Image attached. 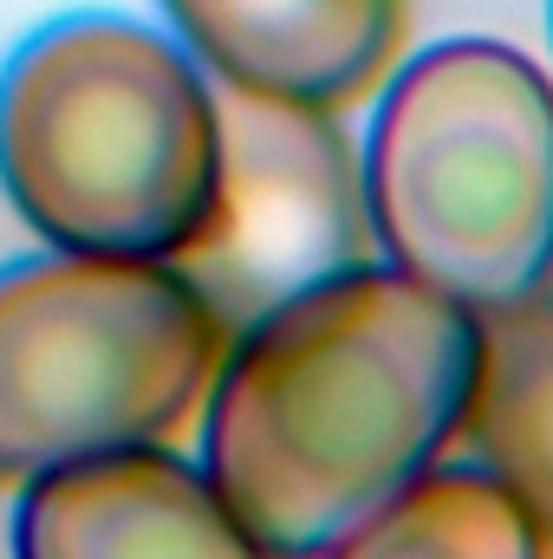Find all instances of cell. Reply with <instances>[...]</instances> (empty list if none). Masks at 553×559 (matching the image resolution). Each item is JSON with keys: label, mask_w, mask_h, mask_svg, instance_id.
Segmentation results:
<instances>
[{"label": "cell", "mask_w": 553, "mask_h": 559, "mask_svg": "<svg viewBox=\"0 0 553 559\" xmlns=\"http://www.w3.org/2000/svg\"><path fill=\"white\" fill-rule=\"evenodd\" d=\"M482 319L391 261H352L228 332L202 475L268 559L332 554L462 436Z\"/></svg>", "instance_id": "1"}, {"label": "cell", "mask_w": 553, "mask_h": 559, "mask_svg": "<svg viewBox=\"0 0 553 559\" xmlns=\"http://www.w3.org/2000/svg\"><path fill=\"white\" fill-rule=\"evenodd\" d=\"M215 169V85L143 20L66 13L0 66V189L46 248L176 261Z\"/></svg>", "instance_id": "2"}, {"label": "cell", "mask_w": 553, "mask_h": 559, "mask_svg": "<svg viewBox=\"0 0 553 559\" xmlns=\"http://www.w3.org/2000/svg\"><path fill=\"white\" fill-rule=\"evenodd\" d=\"M378 261L489 319L553 293V79L502 39H436L372 105Z\"/></svg>", "instance_id": "3"}, {"label": "cell", "mask_w": 553, "mask_h": 559, "mask_svg": "<svg viewBox=\"0 0 553 559\" xmlns=\"http://www.w3.org/2000/svg\"><path fill=\"white\" fill-rule=\"evenodd\" d=\"M228 325L176 261L66 254L0 267V488L169 442L202 404Z\"/></svg>", "instance_id": "4"}, {"label": "cell", "mask_w": 553, "mask_h": 559, "mask_svg": "<svg viewBox=\"0 0 553 559\" xmlns=\"http://www.w3.org/2000/svg\"><path fill=\"white\" fill-rule=\"evenodd\" d=\"M222 169L215 202L176 267L235 332L274 299L372 261L365 176L332 111L215 85Z\"/></svg>", "instance_id": "5"}, {"label": "cell", "mask_w": 553, "mask_h": 559, "mask_svg": "<svg viewBox=\"0 0 553 559\" xmlns=\"http://www.w3.org/2000/svg\"><path fill=\"white\" fill-rule=\"evenodd\" d=\"M13 559H268L215 481L169 442L111 449L20 481Z\"/></svg>", "instance_id": "6"}, {"label": "cell", "mask_w": 553, "mask_h": 559, "mask_svg": "<svg viewBox=\"0 0 553 559\" xmlns=\"http://www.w3.org/2000/svg\"><path fill=\"white\" fill-rule=\"evenodd\" d=\"M183 52L215 85L345 111L398 59L404 0H163Z\"/></svg>", "instance_id": "7"}, {"label": "cell", "mask_w": 553, "mask_h": 559, "mask_svg": "<svg viewBox=\"0 0 553 559\" xmlns=\"http://www.w3.org/2000/svg\"><path fill=\"white\" fill-rule=\"evenodd\" d=\"M462 436L553 540V293L482 319Z\"/></svg>", "instance_id": "8"}, {"label": "cell", "mask_w": 553, "mask_h": 559, "mask_svg": "<svg viewBox=\"0 0 553 559\" xmlns=\"http://www.w3.org/2000/svg\"><path fill=\"white\" fill-rule=\"evenodd\" d=\"M541 521L482 468L436 462L319 559H548Z\"/></svg>", "instance_id": "9"}, {"label": "cell", "mask_w": 553, "mask_h": 559, "mask_svg": "<svg viewBox=\"0 0 553 559\" xmlns=\"http://www.w3.org/2000/svg\"><path fill=\"white\" fill-rule=\"evenodd\" d=\"M548 26H553V0H548Z\"/></svg>", "instance_id": "10"}]
</instances>
